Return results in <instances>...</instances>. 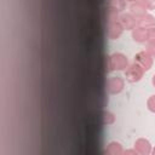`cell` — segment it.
Returning a JSON list of instances; mask_svg holds the SVG:
<instances>
[{"instance_id":"6da1fadb","label":"cell","mask_w":155,"mask_h":155,"mask_svg":"<svg viewBox=\"0 0 155 155\" xmlns=\"http://www.w3.org/2000/svg\"><path fill=\"white\" fill-rule=\"evenodd\" d=\"M127 67H128V61H127V57L124 53L115 52V53L110 54L107 58V68H108L109 71L125 70Z\"/></svg>"},{"instance_id":"7a4b0ae2","label":"cell","mask_w":155,"mask_h":155,"mask_svg":"<svg viewBox=\"0 0 155 155\" xmlns=\"http://www.w3.org/2000/svg\"><path fill=\"white\" fill-rule=\"evenodd\" d=\"M143 74H144V70L137 64V63H132L130 64L126 69H125V78L128 82L131 84H134V82H138L142 78H143Z\"/></svg>"},{"instance_id":"3957f363","label":"cell","mask_w":155,"mask_h":155,"mask_svg":"<svg viewBox=\"0 0 155 155\" xmlns=\"http://www.w3.org/2000/svg\"><path fill=\"white\" fill-rule=\"evenodd\" d=\"M125 81L120 76H111L107 80V90L110 94H117L124 90Z\"/></svg>"},{"instance_id":"277c9868","label":"cell","mask_w":155,"mask_h":155,"mask_svg":"<svg viewBox=\"0 0 155 155\" xmlns=\"http://www.w3.org/2000/svg\"><path fill=\"white\" fill-rule=\"evenodd\" d=\"M134 63H137L144 71L149 70L153 65V57L147 51H140L134 56Z\"/></svg>"},{"instance_id":"5b68a950","label":"cell","mask_w":155,"mask_h":155,"mask_svg":"<svg viewBox=\"0 0 155 155\" xmlns=\"http://www.w3.org/2000/svg\"><path fill=\"white\" fill-rule=\"evenodd\" d=\"M119 22L126 30H132L137 27V18L132 13H121L119 16Z\"/></svg>"},{"instance_id":"8992f818","label":"cell","mask_w":155,"mask_h":155,"mask_svg":"<svg viewBox=\"0 0 155 155\" xmlns=\"http://www.w3.org/2000/svg\"><path fill=\"white\" fill-rule=\"evenodd\" d=\"M122 31H124V28H122V25L120 24L119 21L111 22V23H108L107 24V35L111 40H115L117 38H120L121 34H122Z\"/></svg>"},{"instance_id":"52a82bcc","label":"cell","mask_w":155,"mask_h":155,"mask_svg":"<svg viewBox=\"0 0 155 155\" xmlns=\"http://www.w3.org/2000/svg\"><path fill=\"white\" fill-rule=\"evenodd\" d=\"M134 149L140 155H149L151 153V144L145 138H138L134 142Z\"/></svg>"},{"instance_id":"ba28073f","label":"cell","mask_w":155,"mask_h":155,"mask_svg":"<svg viewBox=\"0 0 155 155\" xmlns=\"http://www.w3.org/2000/svg\"><path fill=\"white\" fill-rule=\"evenodd\" d=\"M132 39L136 42H147L148 41V29L142 27H136L132 29Z\"/></svg>"},{"instance_id":"9c48e42d","label":"cell","mask_w":155,"mask_h":155,"mask_svg":"<svg viewBox=\"0 0 155 155\" xmlns=\"http://www.w3.org/2000/svg\"><path fill=\"white\" fill-rule=\"evenodd\" d=\"M130 13H132L137 19L139 18V17H142L143 15H145L147 13V7L138 0V1H133V2H131V5H130Z\"/></svg>"},{"instance_id":"30bf717a","label":"cell","mask_w":155,"mask_h":155,"mask_svg":"<svg viewBox=\"0 0 155 155\" xmlns=\"http://www.w3.org/2000/svg\"><path fill=\"white\" fill-rule=\"evenodd\" d=\"M137 25L142 27V28H145V29L155 27V17L150 13H145V15H143L142 17H139L137 19Z\"/></svg>"},{"instance_id":"8fae6325","label":"cell","mask_w":155,"mask_h":155,"mask_svg":"<svg viewBox=\"0 0 155 155\" xmlns=\"http://www.w3.org/2000/svg\"><path fill=\"white\" fill-rule=\"evenodd\" d=\"M104 153L107 155H121V154H124V149L119 142H110L107 145Z\"/></svg>"},{"instance_id":"7c38bea8","label":"cell","mask_w":155,"mask_h":155,"mask_svg":"<svg viewBox=\"0 0 155 155\" xmlns=\"http://www.w3.org/2000/svg\"><path fill=\"white\" fill-rule=\"evenodd\" d=\"M104 19L107 21V24L119 21V11H116L114 8H110V7H107L105 11H104Z\"/></svg>"},{"instance_id":"4fadbf2b","label":"cell","mask_w":155,"mask_h":155,"mask_svg":"<svg viewBox=\"0 0 155 155\" xmlns=\"http://www.w3.org/2000/svg\"><path fill=\"white\" fill-rule=\"evenodd\" d=\"M99 117H101V124H102V125H107V126L114 124V121H115L114 114L110 113V111H108V110H103V111L101 113Z\"/></svg>"},{"instance_id":"5bb4252c","label":"cell","mask_w":155,"mask_h":155,"mask_svg":"<svg viewBox=\"0 0 155 155\" xmlns=\"http://www.w3.org/2000/svg\"><path fill=\"white\" fill-rule=\"evenodd\" d=\"M107 6L121 12L126 7V1L125 0H107Z\"/></svg>"},{"instance_id":"9a60e30c","label":"cell","mask_w":155,"mask_h":155,"mask_svg":"<svg viewBox=\"0 0 155 155\" xmlns=\"http://www.w3.org/2000/svg\"><path fill=\"white\" fill-rule=\"evenodd\" d=\"M145 51L154 58V57H155V41L148 40V41H147V45H145Z\"/></svg>"},{"instance_id":"2e32d148","label":"cell","mask_w":155,"mask_h":155,"mask_svg":"<svg viewBox=\"0 0 155 155\" xmlns=\"http://www.w3.org/2000/svg\"><path fill=\"white\" fill-rule=\"evenodd\" d=\"M147 107L151 113H155V94L150 96L147 101Z\"/></svg>"},{"instance_id":"e0dca14e","label":"cell","mask_w":155,"mask_h":155,"mask_svg":"<svg viewBox=\"0 0 155 155\" xmlns=\"http://www.w3.org/2000/svg\"><path fill=\"white\" fill-rule=\"evenodd\" d=\"M145 7L147 10H154L155 8V0H139Z\"/></svg>"},{"instance_id":"ac0fdd59","label":"cell","mask_w":155,"mask_h":155,"mask_svg":"<svg viewBox=\"0 0 155 155\" xmlns=\"http://www.w3.org/2000/svg\"><path fill=\"white\" fill-rule=\"evenodd\" d=\"M148 40L155 41V27H151L148 29Z\"/></svg>"},{"instance_id":"d6986e66","label":"cell","mask_w":155,"mask_h":155,"mask_svg":"<svg viewBox=\"0 0 155 155\" xmlns=\"http://www.w3.org/2000/svg\"><path fill=\"white\" fill-rule=\"evenodd\" d=\"M124 154H125V155H137L138 153H137L136 149H128V150H125Z\"/></svg>"},{"instance_id":"ffe728a7","label":"cell","mask_w":155,"mask_h":155,"mask_svg":"<svg viewBox=\"0 0 155 155\" xmlns=\"http://www.w3.org/2000/svg\"><path fill=\"white\" fill-rule=\"evenodd\" d=\"M151 84L154 85V87H155V74L153 75V79H151Z\"/></svg>"},{"instance_id":"44dd1931","label":"cell","mask_w":155,"mask_h":155,"mask_svg":"<svg viewBox=\"0 0 155 155\" xmlns=\"http://www.w3.org/2000/svg\"><path fill=\"white\" fill-rule=\"evenodd\" d=\"M125 1H131V2H133V1H138V0H125Z\"/></svg>"},{"instance_id":"7402d4cb","label":"cell","mask_w":155,"mask_h":155,"mask_svg":"<svg viewBox=\"0 0 155 155\" xmlns=\"http://www.w3.org/2000/svg\"><path fill=\"white\" fill-rule=\"evenodd\" d=\"M151 153H153V154L155 155V148H154V150H151Z\"/></svg>"}]
</instances>
